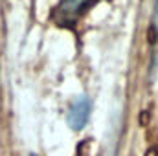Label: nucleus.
<instances>
[{"label":"nucleus","instance_id":"f257e3e1","mask_svg":"<svg viewBox=\"0 0 158 156\" xmlns=\"http://www.w3.org/2000/svg\"><path fill=\"white\" fill-rule=\"evenodd\" d=\"M94 0H61L55 7L53 18L61 26H74L77 18L90 7Z\"/></svg>","mask_w":158,"mask_h":156},{"label":"nucleus","instance_id":"f03ea898","mask_svg":"<svg viewBox=\"0 0 158 156\" xmlns=\"http://www.w3.org/2000/svg\"><path fill=\"white\" fill-rule=\"evenodd\" d=\"M88 117H90V99H88L86 96H81V97H77V99L70 105L66 121H68L70 129L81 130V129L86 125Z\"/></svg>","mask_w":158,"mask_h":156},{"label":"nucleus","instance_id":"7ed1b4c3","mask_svg":"<svg viewBox=\"0 0 158 156\" xmlns=\"http://www.w3.org/2000/svg\"><path fill=\"white\" fill-rule=\"evenodd\" d=\"M153 24H155V30L158 33V0L155 2V15H153Z\"/></svg>","mask_w":158,"mask_h":156},{"label":"nucleus","instance_id":"20e7f679","mask_svg":"<svg viewBox=\"0 0 158 156\" xmlns=\"http://www.w3.org/2000/svg\"><path fill=\"white\" fill-rule=\"evenodd\" d=\"M30 156H37V154H30Z\"/></svg>","mask_w":158,"mask_h":156}]
</instances>
